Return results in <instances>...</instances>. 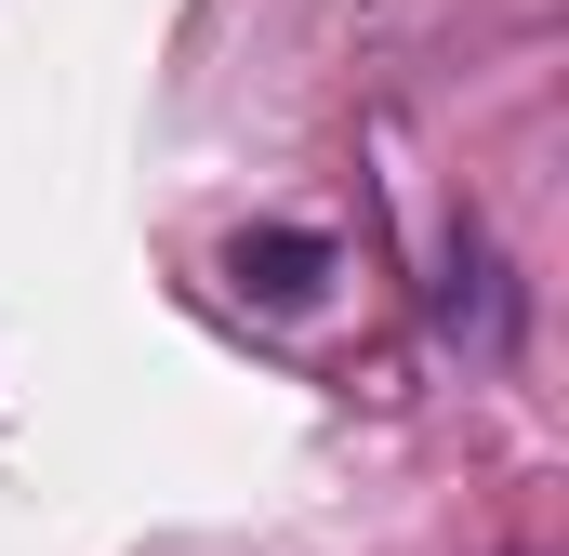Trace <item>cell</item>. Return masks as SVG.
Here are the masks:
<instances>
[{
	"label": "cell",
	"mask_w": 569,
	"mask_h": 556,
	"mask_svg": "<svg viewBox=\"0 0 569 556\" xmlns=\"http://www.w3.org/2000/svg\"><path fill=\"white\" fill-rule=\"evenodd\" d=\"M331 266H345V252H331L318 226H239V239H226V291L266 305V318H305V305L331 291Z\"/></svg>",
	"instance_id": "cell-1"
},
{
	"label": "cell",
	"mask_w": 569,
	"mask_h": 556,
	"mask_svg": "<svg viewBox=\"0 0 569 556\" xmlns=\"http://www.w3.org/2000/svg\"><path fill=\"white\" fill-rule=\"evenodd\" d=\"M437 331H477L490 358L517 345V291L490 266V239H450V266H437Z\"/></svg>",
	"instance_id": "cell-2"
}]
</instances>
